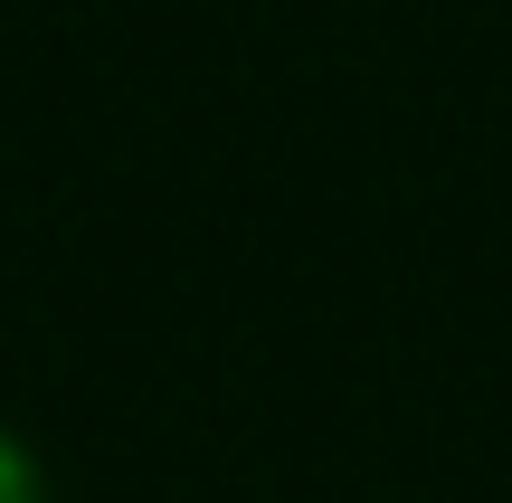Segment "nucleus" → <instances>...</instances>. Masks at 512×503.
I'll use <instances>...</instances> for the list:
<instances>
[{
    "mask_svg": "<svg viewBox=\"0 0 512 503\" xmlns=\"http://www.w3.org/2000/svg\"><path fill=\"white\" fill-rule=\"evenodd\" d=\"M0 503H48V466L19 428H0Z\"/></svg>",
    "mask_w": 512,
    "mask_h": 503,
    "instance_id": "f257e3e1",
    "label": "nucleus"
}]
</instances>
